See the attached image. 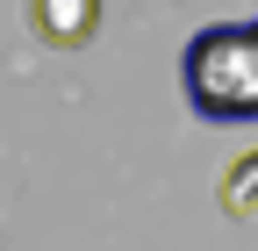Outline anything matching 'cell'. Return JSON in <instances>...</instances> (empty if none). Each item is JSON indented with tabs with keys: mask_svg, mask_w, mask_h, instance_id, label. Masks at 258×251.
Listing matches in <instances>:
<instances>
[{
	"mask_svg": "<svg viewBox=\"0 0 258 251\" xmlns=\"http://www.w3.org/2000/svg\"><path fill=\"white\" fill-rule=\"evenodd\" d=\"M186 108L201 122H258V22H215L179 57Z\"/></svg>",
	"mask_w": 258,
	"mask_h": 251,
	"instance_id": "6da1fadb",
	"label": "cell"
},
{
	"mask_svg": "<svg viewBox=\"0 0 258 251\" xmlns=\"http://www.w3.org/2000/svg\"><path fill=\"white\" fill-rule=\"evenodd\" d=\"M222 208H230L237 223H258V151L230 165V179H222Z\"/></svg>",
	"mask_w": 258,
	"mask_h": 251,
	"instance_id": "3957f363",
	"label": "cell"
},
{
	"mask_svg": "<svg viewBox=\"0 0 258 251\" xmlns=\"http://www.w3.org/2000/svg\"><path fill=\"white\" fill-rule=\"evenodd\" d=\"M29 15H36V36L43 43L79 50L93 36V22H101V0H29Z\"/></svg>",
	"mask_w": 258,
	"mask_h": 251,
	"instance_id": "7a4b0ae2",
	"label": "cell"
}]
</instances>
